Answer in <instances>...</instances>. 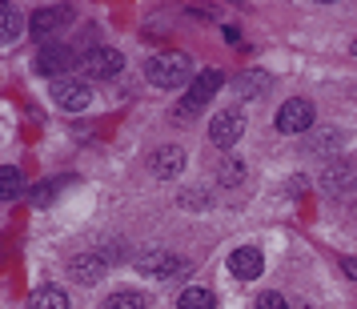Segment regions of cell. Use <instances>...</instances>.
<instances>
[{
    "mask_svg": "<svg viewBox=\"0 0 357 309\" xmlns=\"http://www.w3.org/2000/svg\"><path fill=\"white\" fill-rule=\"evenodd\" d=\"M265 84H269L265 77H241V81H237V93H241V97H245V93H249V97H257V93H265Z\"/></svg>",
    "mask_w": 357,
    "mask_h": 309,
    "instance_id": "cell-18",
    "label": "cell"
},
{
    "mask_svg": "<svg viewBox=\"0 0 357 309\" xmlns=\"http://www.w3.org/2000/svg\"><path fill=\"white\" fill-rule=\"evenodd\" d=\"M241 177H245V165H241V161H229L225 173H221V181H225V185H237Z\"/></svg>",
    "mask_w": 357,
    "mask_h": 309,
    "instance_id": "cell-20",
    "label": "cell"
},
{
    "mask_svg": "<svg viewBox=\"0 0 357 309\" xmlns=\"http://www.w3.org/2000/svg\"><path fill=\"white\" fill-rule=\"evenodd\" d=\"M24 193V173L13 165H0V201H17Z\"/></svg>",
    "mask_w": 357,
    "mask_h": 309,
    "instance_id": "cell-13",
    "label": "cell"
},
{
    "mask_svg": "<svg viewBox=\"0 0 357 309\" xmlns=\"http://www.w3.org/2000/svg\"><path fill=\"white\" fill-rule=\"evenodd\" d=\"M221 84H225V77H221L217 68H201L193 81H189V89H185V100H181V109H177L173 116H177V121H189V116H193L197 109L205 105V100L217 97V89H221Z\"/></svg>",
    "mask_w": 357,
    "mask_h": 309,
    "instance_id": "cell-2",
    "label": "cell"
},
{
    "mask_svg": "<svg viewBox=\"0 0 357 309\" xmlns=\"http://www.w3.org/2000/svg\"><path fill=\"white\" fill-rule=\"evenodd\" d=\"M241 133H245L241 113H217V116H213V125H209L213 145H221V149L237 145V137H241Z\"/></svg>",
    "mask_w": 357,
    "mask_h": 309,
    "instance_id": "cell-8",
    "label": "cell"
},
{
    "mask_svg": "<svg viewBox=\"0 0 357 309\" xmlns=\"http://www.w3.org/2000/svg\"><path fill=\"white\" fill-rule=\"evenodd\" d=\"M229 269H233V277H241V281H253L265 269V257H261V249H253V245H241V249H233Z\"/></svg>",
    "mask_w": 357,
    "mask_h": 309,
    "instance_id": "cell-9",
    "label": "cell"
},
{
    "mask_svg": "<svg viewBox=\"0 0 357 309\" xmlns=\"http://www.w3.org/2000/svg\"><path fill=\"white\" fill-rule=\"evenodd\" d=\"M341 269H345V277H354V281H357V257H345V261H341Z\"/></svg>",
    "mask_w": 357,
    "mask_h": 309,
    "instance_id": "cell-22",
    "label": "cell"
},
{
    "mask_svg": "<svg viewBox=\"0 0 357 309\" xmlns=\"http://www.w3.org/2000/svg\"><path fill=\"white\" fill-rule=\"evenodd\" d=\"M181 309H217V297H213L205 285H193V289H185L181 293Z\"/></svg>",
    "mask_w": 357,
    "mask_h": 309,
    "instance_id": "cell-16",
    "label": "cell"
},
{
    "mask_svg": "<svg viewBox=\"0 0 357 309\" xmlns=\"http://www.w3.org/2000/svg\"><path fill=\"white\" fill-rule=\"evenodd\" d=\"M273 125L281 133H305V129H313V105H309V100H301V97L285 100V105L277 109Z\"/></svg>",
    "mask_w": 357,
    "mask_h": 309,
    "instance_id": "cell-5",
    "label": "cell"
},
{
    "mask_svg": "<svg viewBox=\"0 0 357 309\" xmlns=\"http://www.w3.org/2000/svg\"><path fill=\"white\" fill-rule=\"evenodd\" d=\"M257 309H289V301L281 293H261L257 297Z\"/></svg>",
    "mask_w": 357,
    "mask_h": 309,
    "instance_id": "cell-19",
    "label": "cell"
},
{
    "mask_svg": "<svg viewBox=\"0 0 357 309\" xmlns=\"http://www.w3.org/2000/svg\"><path fill=\"white\" fill-rule=\"evenodd\" d=\"M52 193H56V185H36L33 189V205H49Z\"/></svg>",
    "mask_w": 357,
    "mask_h": 309,
    "instance_id": "cell-21",
    "label": "cell"
},
{
    "mask_svg": "<svg viewBox=\"0 0 357 309\" xmlns=\"http://www.w3.org/2000/svg\"><path fill=\"white\" fill-rule=\"evenodd\" d=\"M181 265H185V261L173 257V253H149V257L141 261V269H145V273H157V277H173Z\"/></svg>",
    "mask_w": 357,
    "mask_h": 309,
    "instance_id": "cell-14",
    "label": "cell"
},
{
    "mask_svg": "<svg viewBox=\"0 0 357 309\" xmlns=\"http://www.w3.org/2000/svg\"><path fill=\"white\" fill-rule=\"evenodd\" d=\"M145 301L149 297L141 289H116L105 297V309H145Z\"/></svg>",
    "mask_w": 357,
    "mask_h": 309,
    "instance_id": "cell-15",
    "label": "cell"
},
{
    "mask_svg": "<svg viewBox=\"0 0 357 309\" xmlns=\"http://www.w3.org/2000/svg\"><path fill=\"white\" fill-rule=\"evenodd\" d=\"M73 24V8L68 4H49V8H36L33 20H29V33L45 45H56V33H65Z\"/></svg>",
    "mask_w": 357,
    "mask_h": 309,
    "instance_id": "cell-3",
    "label": "cell"
},
{
    "mask_svg": "<svg viewBox=\"0 0 357 309\" xmlns=\"http://www.w3.org/2000/svg\"><path fill=\"white\" fill-rule=\"evenodd\" d=\"M100 273H105V257H100V253H81V257H73V277H77V281L89 285V281H97Z\"/></svg>",
    "mask_w": 357,
    "mask_h": 309,
    "instance_id": "cell-12",
    "label": "cell"
},
{
    "mask_svg": "<svg viewBox=\"0 0 357 309\" xmlns=\"http://www.w3.org/2000/svg\"><path fill=\"white\" fill-rule=\"evenodd\" d=\"M20 13L13 8V4H0V45H8V40H17V33H20Z\"/></svg>",
    "mask_w": 357,
    "mask_h": 309,
    "instance_id": "cell-17",
    "label": "cell"
},
{
    "mask_svg": "<svg viewBox=\"0 0 357 309\" xmlns=\"http://www.w3.org/2000/svg\"><path fill=\"white\" fill-rule=\"evenodd\" d=\"M193 61L185 56V52H153L145 61V81L157 84V89H189V81H193Z\"/></svg>",
    "mask_w": 357,
    "mask_h": 309,
    "instance_id": "cell-1",
    "label": "cell"
},
{
    "mask_svg": "<svg viewBox=\"0 0 357 309\" xmlns=\"http://www.w3.org/2000/svg\"><path fill=\"white\" fill-rule=\"evenodd\" d=\"M29 309H68V293L56 289V285H40L29 297Z\"/></svg>",
    "mask_w": 357,
    "mask_h": 309,
    "instance_id": "cell-11",
    "label": "cell"
},
{
    "mask_svg": "<svg viewBox=\"0 0 357 309\" xmlns=\"http://www.w3.org/2000/svg\"><path fill=\"white\" fill-rule=\"evenodd\" d=\"M149 169H153L157 177H177L181 169H185V153H181V149H157L153 161H149Z\"/></svg>",
    "mask_w": 357,
    "mask_h": 309,
    "instance_id": "cell-10",
    "label": "cell"
},
{
    "mask_svg": "<svg viewBox=\"0 0 357 309\" xmlns=\"http://www.w3.org/2000/svg\"><path fill=\"white\" fill-rule=\"evenodd\" d=\"M33 68L40 73V77H56V73H68V68H73V52H68L65 45H45V49L36 52Z\"/></svg>",
    "mask_w": 357,
    "mask_h": 309,
    "instance_id": "cell-7",
    "label": "cell"
},
{
    "mask_svg": "<svg viewBox=\"0 0 357 309\" xmlns=\"http://www.w3.org/2000/svg\"><path fill=\"white\" fill-rule=\"evenodd\" d=\"M81 68L89 73V81H113L116 73L125 68V56H121L116 49H109V45H100V49L84 52Z\"/></svg>",
    "mask_w": 357,
    "mask_h": 309,
    "instance_id": "cell-4",
    "label": "cell"
},
{
    "mask_svg": "<svg viewBox=\"0 0 357 309\" xmlns=\"http://www.w3.org/2000/svg\"><path fill=\"white\" fill-rule=\"evenodd\" d=\"M52 100H56L61 109H68V113H81V109L93 105V89L81 84V81H56L52 84Z\"/></svg>",
    "mask_w": 357,
    "mask_h": 309,
    "instance_id": "cell-6",
    "label": "cell"
}]
</instances>
